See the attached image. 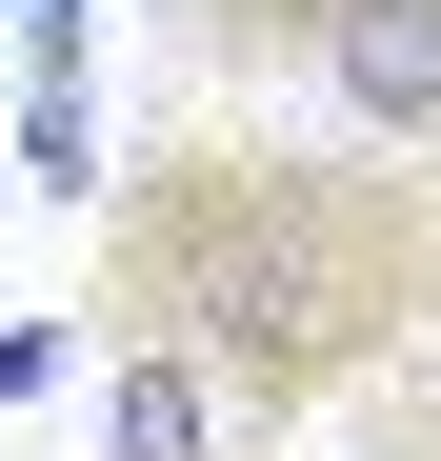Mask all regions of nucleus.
I'll list each match as a JSON object with an SVG mask.
<instances>
[{"instance_id":"1","label":"nucleus","mask_w":441,"mask_h":461,"mask_svg":"<svg viewBox=\"0 0 441 461\" xmlns=\"http://www.w3.org/2000/svg\"><path fill=\"white\" fill-rule=\"evenodd\" d=\"M101 361H201L241 421H341L441 341V181L302 121H161L81 241Z\"/></svg>"},{"instance_id":"3","label":"nucleus","mask_w":441,"mask_h":461,"mask_svg":"<svg viewBox=\"0 0 441 461\" xmlns=\"http://www.w3.org/2000/svg\"><path fill=\"white\" fill-rule=\"evenodd\" d=\"M220 421H241V402H220L201 361H121V402H101V461H220Z\"/></svg>"},{"instance_id":"2","label":"nucleus","mask_w":441,"mask_h":461,"mask_svg":"<svg viewBox=\"0 0 441 461\" xmlns=\"http://www.w3.org/2000/svg\"><path fill=\"white\" fill-rule=\"evenodd\" d=\"M161 41L220 81H302L341 140L441 181V0H161Z\"/></svg>"}]
</instances>
